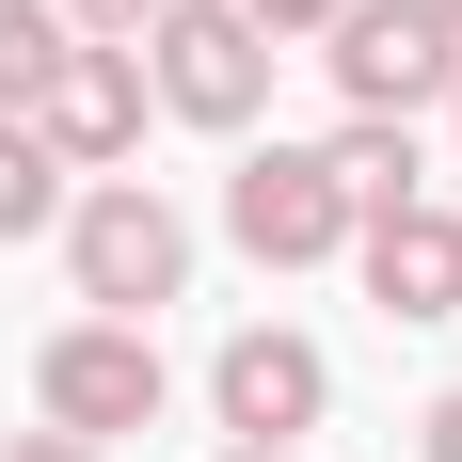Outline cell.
Returning a JSON list of instances; mask_svg holds the SVG:
<instances>
[{
    "label": "cell",
    "instance_id": "1",
    "mask_svg": "<svg viewBox=\"0 0 462 462\" xmlns=\"http://www.w3.org/2000/svg\"><path fill=\"white\" fill-rule=\"evenodd\" d=\"M64 272H80V319H143L191 303V208L160 176H80L64 191Z\"/></svg>",
    "mask_w": 462,
    "mask_h": 462
},
{
    "label": "cell",
    "instance_id": "2",
    "mask_svg": "<svg viewBox=\"0 0 462 462\" xmlns=\"http://www.w3.org/2000/svg\"><path fill=\"white\" fill-rule=\"evenodd\" d=\"M32 415L80 430V447H128V430L176 415V367H160V335H143V319H64V335L32 351Z\"/></svg>",
    "mask_w": 462,
    "mask_h": 462
},
{
    "label": "cell",
    "instance_id": "3",
    "mask_svg": "<svg viewBox=\"0 0 462 462\" xmlns=\"http://www.w3.org/2000/svg\"><path fill=\"white\" fill-rule=\"evenodd\" d=\"M143 96L176 112V128H255L272 112V48H255V16L239 0H160V32H143Z\"/></svg>",
    "mask_w": 462,
    "mask_h": 462
},
{
    "label": "cell",
    "instance_id": "4",
    "mask_svg": "<svg viewBox=\"0 0 462 462\" xmlns=\"http://www.w3.org/2000/svg\"><path fill=\"white\" fill-rule=\"evenodd\" d=\"M319 64H335V96H351V112L415 128V112H447V80H462V32L430 16V0H351V16L319 32Z\"/></svg>",
    "mask_w": 462,
    "mask_h": 462
},
{
    "label": "cell",
    "instance_id": "5",
    "mask_svg": "<svg viewBox=\"0 0 462 462\" xmlns=\"http://www.w3.org/2000/svg\"><path fill=\"white\" fill-rule=\"evenodd\" d=\"M208 415H224V447H303V430L335 415V351L287 319H239L224 351H208Z\"/></svg>",
    "mask_w": 462,
    "mask_h": 462
},
{
    "label": "cell",
    "instance_id": "6",
    "mask_svg": "<svg viewBox=\"0 0 462 462\" xmlns=\"http://www.w3.org/2000/svg\"><path fill=\"white\" fill-rule=\"evenodd\" d=\"M224 239L255 255V272H319V255H351V208H335L319 143H239V176H224Z\"/></svg>",
    "mask_w": 462,
    "mask_h": 462
},
{
    "label": "cell",
    "instance_id": "7",
    "mask_svg": "<svg viewBox=\"0 0 462 462\" xmlns=\"http://www.w3.org/2000/svg\"><path fill=\"white\" fill-rule=\"evenodd\" d=\"M143 112H160V96H143V48H64L16 128H32L64 176H128V160H143Z\"/></svg>",
    "mask_w": 462,
    "mask_h": 462
},
{
    "label": "cell",
    "instance_id": "8",
    "mask_svg": "<svg viewBox=\"0 0 462 462\" xmlns=\"http://www.w3.org/2000/svg\"><path fill=\"white\" fill-rule=\"evenodd\" d=\"M351 272H367L383 319H462V208H383V224H351Z\"/></svg>",
    "mask_w": 462,
    "mask_h": 462
},
{
    "label": "cell",
    "instance_id": "9",
    "mask_svg": "<svg viewBox=\"0 0 462 462\" xmlns=\"http://www.w3.org/2000/svg\"><path fill=\"white\" fill-rule=\"evenodd\" d=\"M319 176H335V208H351V224H383V208H415V191H430V143L383 128V112H335Z\"/></svg>",
    "mask_w": 462,
    "mask_h": 462
},
{
    "label": "cell",
    "instance_id": "10",
    "mask_svg": "<svg viewBox=\"0 0 462 462\" xmlns=\"http://www.w3.org/2000/svg\"><path fill=\"white\" fill-rule=\"evenodd\" d=\"M64 191H80V176H64V160L0 112V239H48V224H64Z\"/></svg>",
    "mask_w": 462,
    "mask_h": 462
},
{
    "label": "cell",
    "instance_id": "11",
    "mask_svg": "<svg viewBox=\"0 0 462 462\" xmlns=\"http://www.w3.org/2000/svg\"><path fill=\"white\" fill-rule=\"evenodd\" d=\"M64 48H80V32H64L48 0H0V112H32V96H48V64H64Z\"/></svg>",
    "mask_w": 462,
    "mask_h": 462
},
{
    "label": "cell",
    "instance_id": "12",
    "mask_svg": "<svg viewBox=\"0 0 462 462\" xmlns=\"http://www.w3.org/2000/svg\"><path fill=\"white\" fill-rule=\"evenodd\" d=\"M48 16H64L80 48H143V32H160V0H48Z\"/></svg>",
    "mask_w": 462,
    "mask_h": 462
},
{
    "label": "cell",
    "instance_id": "13",
    "mask_svg": "<svg viewBox=\"0 0 462 462\" xmlns=\"http://www.w3.org/2000/svg\"><path fill=\"white\" fill-rule=\"evenodd\" d=\"M239 16H255V48H272V64H287V48H319L335 16H351V0H239Z\"/></svg>",
    "mask_w": 462,
    "mask_h": 462
},
{
    "label": "cell",
    "instance_id": "14",
    "mask_svg": "<svg viewBox=\"0 0 462 462\" xmlns=\"http://www.w3.org/2000/svg\"><path fill=\"white\" fill-rule=\"evenodd\" d=\"M0 462H112V447H80V430H16Z\"/></svg>",
    "mask_w": 462,
    "mask_h": 462
},
{
    "label": "cell",
    "instance_id": "15",
    "mask_svg": "<svg viewBox=\"0 0 462 462\" xmlns=\"http://www.w3.org/2000/svg\"><path fill=\"white\" fill-rule=\"evenodd\" d=\"M415 447H430V462H462V383H447V399L415 415Z\"/></svg>",
    "mask_w": 462,
    "mask_h": 462
},
{
    "label": "cell",
    "instance_id": "16",
    "mask_svg": "<svg viewBox=\"0 0 462 462\" xmlns=\"http://www.w3.org/2000/svg\"><path fill=\"white\" fill-rule=\"evenodd\" d=\"M224 462H303V447H224Z\"/></svg>",
    "mask_w": 462,
    "mask_h": 462
},
{
    "label": "cell",
    "instance_id": "17",
    "mask_svg": "<svg viewBox=\"0 0 462 462\" xmlns=\"http://www.w3.org/2000/svg\"><path fill=\"white\" fill-rule=\"evenodd\" d=\"M430 16H447V32H462V0H430Z\"/></svg>",
    "mask_w": 462,
    "mask_h": 462
},
{
    "label": "cell",
    "instance_id": "18",
    "mask_svg": "<svg viewBox=\"0 0 462 462\" xmlns=\"http://www.w3.org/2000/svg\"><path fill=\"white\" fill-rule=\"evenodd\" d=\"M447 128H462V80H447Z\"/></svg>",
    "mask_w": 462,
    "mask_h": 462
}]
</instances>
